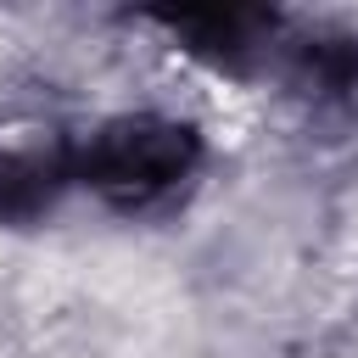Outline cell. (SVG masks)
<instances>
[{
    "label": "cell",
    "instance_id": "2",
    "mask_svg": "<svg viewBox=\"0 0 358 358\" xmlns=\"http://www.w3.org/2000/svg\"><path fill=\"white\" fill-rule=\"evenodd\" d=\"M157 22L168 34L185 39V50L218 62V67H246V56L257 50V34L268 28L263 11L246 6H196V11H157Z\"/></svg>",
    "mask_w": 358,
    "mask_h": 358
},
{
    "label": "cell",
    "instance_id": "4",
    "mask_svg": "<svg viewBox=\"0 0 358 358\" xmlns=\"http://www.w3.org/2000/svg\"><path fill=\"white\" fill-rule=\"evenodd\" d=\"M302 67L324 90H352L358 84V39H313V45H302Z\"/></svg>",
    "mask_w": 358,
    "mask_h": 358
},
{
    "label": "cell",
    "instance_id": "3",
    "mask_svg": "<svg viewBox=\"0 0 358 358\" xmlns=\"http://www.w3.org/2000/svg\"><path fill=\"white\" fill-rule=\"evenodd\" d=\"M78 185L73 179V151H11L0 157V224H28L56 196Z\"/></svg>",
    "mask_w": 358,
    "mask_h": 358
},
{
    "label": "cell",
    "instance_id": "1",
    "mask_svg": "<svg viewBox=\"0 0 358 358\" xmlns=\"http://www.w3.org/2000/svg\"><path fill=\"white\" fill-rule=\"evenodd\" d=\"M201 157V140L190 123L173 117H117L90 145L73 151V179L106 196L112 207H151L168 196Z\"/></svg>",
    "mask_w": 358,
    "mask_h": 358
}]
</instances>
